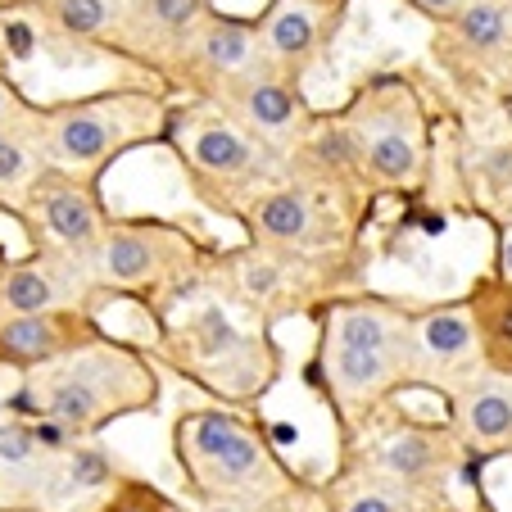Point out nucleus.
Here are the masks:
<instances>
[{"label": "nucleus", "mask_w": 512, "mask_h": 512, "mask_svg": "<svg viewBox=\"0 0 512 512\" xmlns=\"http://www.w3.org/2000/svg\"><path fill=\"white\" fill-rule=\"evenodd\" d=\"M159 395H164V381H159L155 354L105 331L87 349L68 354L64 363L32 372L14 399V413L59 422L78 440H100L123 417L155 413Z\"/></svg>", "instance_id": "1"}, {"label": "nucleus", "mask_w": 512, "mask_h": 512, "mask_svg": "<svg viewBox=\"0 0 512 512\" xmlns=\"http://www.w3.org/2000/svg\"><path fill=\"white\" fill-rule=\"evenodd\" d=\"M173 463L182 485L204 512L254 508L304 490V481L281 463L272 435L245 408L204 404L182 408L173 422Z\"/></svg>", "instance_id": "2"}, {"label": "nucleus", "mask_w": 512, "mask_h": 512, "mask_svg": "<svg viewBox=\"0 0 512 512\" xmlns=\"http://www.w3.org/2000/svg\"><path fill=\"white\" fill-rule=\"evenodd\" d=\"M218 245L195 236L173 218H118L109 223L96 250V286L100 300H132L141 304L155 327L173 322L186 304L209 295V272Z\"/></svg>", "instance_id": "3"}, {"label": "nucleus", "mask_w": 512, "mask_h": 512, "mask_svg": "<svg viewBox=\"0 0 512 512\" xmlns=\"http://www.w3.org/2000/svg\"><path fill=\"white\" fill-rule=\"evenodd\" d=\"M155 354L182 381L227 408L259 404L281 377V345L272 340V327H241L232 304L213 295L186 304L159 327Z\"/></svg>", "instance_id": "4"}, {"label": "nucleus", "mask_w": 512, "mask_h": 512, "mask_svg": "<svg viewBox=\"0 0 512 512\" xmlns=\"http://www.w3.org/2000/svg\"><path fill=\"white\" fill-rule=\"evenodd\" d=\"M173 87L159 82H118V87L91 91L78 100H55L41 105V141H46V159L55 168H68L78 177H100L118 164L123 155L141 150V145H159L164 127L177 105Z\"/></svg>", "instance_id": "5"}, {"label": "nucleus", "mask_w": 512, "mask_h": 512, "mask_svg": "<svg viewBox=\"0 0 512 512\" xmlns=\"http://www.w3.org/2000/svg\"><path fill=\"white\" fill-rule=\"evenodd\" d=\"M159 145L173 150L195 200L232 223L250 209V200H259L268 186L286 177V155L263 145L259 136L245 132L232 114H223L209 100H177Z\"/></svg>", "instance_id": "6"}, {"label": "nucleus", "mask_w": 512, "mask_h": 512, "mask_svg": "<svg viewBox=\"0 0 512 512\" xmlns=\"http://www.w3.org/2000/svg\"><path fill=\"white\" fill-rule=\"evenodd\" d=\"M363 186L377 195H417L431 182V109L408 73H372L340 105Z\"/></svg>", "instance_id": "7"}, {"label": "nucleus", "mask_w": 512, "mask_h": 512, "mask_svg": "<svg viewBox=\"0 0 512 512\" xmlns=\"http://www.w3.org/2000/svg\"><path fill=\"white\" fill-rule=\"evenodd\" d=\"M340 463L363 467L372 476H386L408 490L426 494H449V481L463 472L472 458L463 454L454 426L435 422V417H413L399 404H390L377 422H368L363 431L340 445Z\"/></svg>", "instance_id": "8"}, {"label": "nucleus", "mask_w": 512, "mask_h": 512, "mask_svg": "<svg viewBox=\"0 0 512 512\" xmlns=\"http://www.w3.org/2000/svg\"><path fill=\"white\" fill-rule=\"evenodd\" d=\"M19 218L32 227V241L37 245L64 250L82 263H96L100 241H105L109 223H114V213L105 209V195H100V182L68 173V168H55V164L32 182Z\"/></svg>", "instance_id": "9"}, {"label": "nucleus", "mask_w": 512, "mask_h": 512, "mask_svg": "<svg viewBox=\"0 0 512 512\" xmlns=\"http://www.w3.org/2000/svg\"><path fill=\"white\" fill-rule=\"evenodd\" d=\"M213 10H218V0H132L114 59L132 68L136 78L177 91L186 50Z\"/></svg>", "instance_id": "10"}, {"label": "nucleus", "mask_w": 512, "mask_h": 512, "mask_svg": "<svg viewBox=\"0 0 512 512\" xmlns=\"http://www.w3.org/2000/svg\"><path fill=\"white\" fill-rule=\"evenodd\" d=\"M349 10H354V0H263L254 23H259L268 68L304 87V78L336 46L340 28L349 23Z\"/></svg>", "instance_id": "11"}, {"label": "nucleus", "mask_w": 512, "mask_h": 512, "mask_svg": "<svg viewBox=\"0 0 512 512\" xmlns=\"http://www.w3.org/2000/svg\"><path fill=\"white\" fill-rule=\"evenodd\" d=\"M55 309H91L100 313L96 272L91 263L73 259L50 245H32L28 259L10 263L0 272V322L5 318H28V313H55Z\"/></svg>", "instance_id": "12"}, {"label": "nucleus", "mask_w": 512, "mask_h": 512, "mask_svg": "<svg viewBox=\"0 0 512 512\" xmlns=\"http://www.w3.org/2000/svg\"><path fill=\"white\" fill-rule=\"evenodd\" d=\"M204 100L218 105L223 114H232L245 132H254L263 145H272L277 155H290V150L304 141L313 114H318V109L304 100L300 82L272 73L268 64L245 73V78H236V82H227V87H218Z\"/></svg>", "instance_id": "13"}, {"label": "nucleus", "mask_w": 512, "mask_h": 512, "mask_svg": "<svg viewBox=\"0 0 512 512\" xmlns=\"http://www.w3.org/2000/svg\"><path fill=\"white\" fill-rule=\"evenodd\" d=\"M263 64H268V59H263V37H259L254 14L213 10L209 23L195 32L191 50H186V64H182V73H177V96L204 100L218 87L245 78V73H254V68H263Z\"/></svg>", "instance_id": "14"}, {"label": "nucleus", "mask_w": 512, "mask_h": 512, "mask_svg": "<svg viewBox=\"0 0 512 512\" xmlns=\"http://www.w3.org/2000/svg\"><path fill=\"white\" fill-rule=\"evenodd\" d=\"M413 345L422 390H435V395L454 390L458 381L481 368V345H476V322L467 300L413 309Z\"/></svg>", "instance_id": "15"}, {"label": "nucleus", "mask_w": 512, "mask_h": 512, "mask_svg": "<svg viewBox=\"0 0 512 512\" xmlns=\"http://www.w3.org/2000/svg\"><path fill=\"white\" fill-rule=\"evenodd\" d=\"M105 336L100 313L91 309H55V313H28V318L0 322V368H14L23 377L46 372L64 363L68 354L87 349L91 340Z\"/></svg>", "instance_id": "16"}, {"label": "nucleus", "mask_w": 512, "mask_h": 512, "mask_svg": "<svg viewBox=\"0 0 512 512\" xmlns=\"http://www.w3.org/2000/svg\"><path fill=\"white\" fill-rule=\"evenodd\" d=\"M449 404V426H454L463 454L472 458H494L512 454V377L476 368L463 377L454 390H445Z\"/></svg>", "instance_id": "17"}, {"label": "nucleus", "mask_w": 512, "mask_h": 512, "mask_svg": "<svg viewBox=\"0 0 512 512\" xmlns=\"http://www.w3.org/2000/svg\"><path fill=\"white\" fill-rule=\"evenodd\" d=\"M55 454L37 440V422L23 413H0V508L46 512V485Z\"/></svg>", "instance_id": "18"}, {"label": "nucleus", "mask_w": 512, "mask_h": 512, "mask_svg": "<svg viewBox=\"0 0 512 512\" xmlns=\"http://www.w3.org/2000/svg\"><path fill=\"white\" fill-rule=\"evenodd\" d=\"M512 46V5L508 0H467L463 10L435 28V59L449 68H476L499 59Z\"/></svg>", "instance_id": "19"}, {"label": "nucleus", "mask_w": 512, "mask_h": 512, "mask_svg": "<svg viewBox=\"0 0 512 512\" xmlns=\"http://www.w3.org/2000/svg\"><path fill=\"white\" fill-rule=\"evenodd\" d=\"M127 10H132V0H41L32 14L59 46H73L78 55L114 59Z\"/></svg>", "instance_id": "20"}, {"label": "nucleus", "mask_w": 512, "mask_h": 512, "mask_svg": "<svg viewBox=\"0 0 512 512\" xmlns=\"http://www.w3.org/2000/svg\"><path fill=\"white\" fill-rule=\"evenodd\" d=\"M322 512H449V494H426L340 463L336 476L318 490Z\"/></svg>", "instance_id": "21"}, {"label": "nucleus", "mask_w": 512, "mask_h": 512, "mask_svg": "<svg viewBox=\"0 0 512 512\" xmlns=\"http://www.w3.org/2000/svg\"><path fill=\"white\" fill-rule=\"evenodd\" d=\"M458 186L467 204L490 218L494 204L512 191V127L499 136H463L458 141Z\"/></svg>", "instance_id": "22"}, {"label": "nucleus", "mask_w": 512, "mask_h": 512, "mask_svg": "<svg viewBox=\"0 0 512 512\" xmlns=\"http://www.w3.org/2000/svg\"><path fill=\"white\" fill-rule=\"evenodd\" d=\"M50 168L46 141H41V105L19 114L14 123L0 127V204L19 218L32 182Z\"/></svg>", "instance_id": "23"}, {"label": "nucleus", "mask_w": 512, "mask_h": 512, "mask_svg": "<svg viewBox=\"0 0 512 512\" xmlns=\"http://www.w3.org/2000/svg\"><path fill=\"white\" fill-rule=\"evenodd\" d=\"M463 300L476 322L481 368L499 372V377H512V281L485 272V277L472 281V290H467Z\"/></svg>", "instance_id": "24"}, {"label": "nucleus", "mask_w": 512, "mask_h": 512, "mask_svg": "<svg viewBox=\"0 0 512 512\" xmlns=\"http://www.w3.org/2000/svg\"><path fill=\"white\" fill-rule=\"evenodd\" d=\"M87 512H182L155 481H145V476H132L127 472L105 499H96Z\"/></svg>", "instance_id": "25"}, {"label": "nucleus", "mask_w": 512, "mask_h": 512, "mask_svg": "<svg viewBox=\"0 0 512 512\" xmlns=\"http://www.w3.org/2000/svg\"><path fill=\"white\" fill-rule=\"evenodd\" d=\"M404 5H408L413 14H422L426 23H435V28H445V23L454 19L458 10H463L467 0H404Z\"/></svg>", "instance_id": "26"}, {"label": "nucleus", "mask_w": 512, "mask_h": 512, "mask_svg": "<svg viewBox=\"0 0 512 512\" xmlns=\"http://www.w3.org/2000/svg\"><path fill=\"white\" fill-rule=\"evenodd\" d=\"M28 100H23V91L19 87H14V78H10V73H5V68H0V127H5V123H14V118H19V114H28Z\"/></svg>", "instance_id": "27"}, {"label": "nucleus", "mask_w": 512, "mask_h": 512, "mask_svg": "<svg viewBox=\"0 0 512 512\" xmlns=\"http://www.w3.org/2000/svg\"><path fill=\"white\" fill-rule=\"evenodd\" d=\"M494 277L512 281V227H494Z\"/></svg>", "instance_id": "28"}, {"label": "nucleus", "mask_w": 512, "mask_h": 512, "mask_svg": "<svg viewBox=\"0 0 512 512\" xmlns=\"http://www.w3.org/2000/svg\"><path fill=\"white\" fill-rule=\"evenodd\" d=\"M490 223H494V227H512V191H508V195H503V200H499V204H494V213H490Z\"/></svg>", "instance_id": "29"}, {"label": "nucleus", "mask_w": 512, "mask_h": 512, "mask_svg": "<svg viewBox=\"0 0 512 512\" xmlns=\"http://www.w3.org/2000/svg\"><path fill=\"white\" fill-rule=\"evenodd\" d=\"M0 5H5V10H37L41 0H0Z\"/></svg>", "instance_id": "30"}, {"label": "nucleus", "mask_w": 512, "mask_h": 512, "mask_svg": "<svg viewBox=\"0 0 512 512\" xmlns=\"http://www.w3.org/2000/svg\"><path fill=\"white\" fill-rule=\"evenodd\" d=\"M5 268H10V263H5V254H0V272H5Z\"/></svg>", "instance_id": "31"}, {"label": "nucleus", "mask_w": 512, "mask_h": 512, "mask_svg": "<svg viewBox=\"0 0 512 512\" xmlns=\"http://www.w3.org/2000/svg\"><path fill=\"white\" fill-rule=\"evenodd\" d=\"M508 5H512V0H508Z\"/></svg>", "instance_id": "32"}, {"label": "nucleus", "mask_w": 512, "mask_h": 512, "mask_svg": "<svg viewBox=\"0 0 512 512\" xmlns=\"http://www.w3.org/2000/svg\"><path fill=\"white\" fill-rule=\"evenodd\" d=\"M0 68H5V64H0Z\"/></svg>", "instance_id": "33"}]
</instances>
